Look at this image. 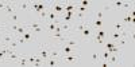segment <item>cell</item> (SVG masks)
<instances>
[{"instance_id":"cell-8","label":"cell","mask_w":135,"mask_h":67,"mask_svg":"<svg viewBox=\"0 0 135 67\" xmlns=\"http://www.w3.org/2000/svg\"><path fill=\"white\" fill-rule=\"evenodd\" d=\"M64 44H68V46H70V47H74V48H80V46H81V40L78 39V38H76L74 35H72V36H68L65 40H64Z\"/></svg>"},{"instance_id":"cell-5","label":"cell","mask_w":135,"mask_h":67,"mask_svg":"<svg viewBox=\"0 0 135 67\" xmlns=\"http://www.w3.org/2000/svg\"><path fill=\"white\" fill-rule=\"evenodd\" d=\"M49 9L61 16L62 14H65V2H54V3H50L49 4Z\"/></svg>"},{"instance_id":"cell-26","label":"cell","mask_w":135,"mask_h":67,"mask_svg":"<svg viewBox=\"0 0 135 67\" xmlns=\"http://www.w3.org/2000/svg\"><path fill=\"white\" fill-rule=\"evenodd\" d=\"M78 5H83V7H86V8H91L92 5V2H89V0H83V2H77Z\"/></svg>"},{"instance_id":"cell-10","label":"cell","mask_w":135,"mask_h":67,"mask_svg":"<svg viewBox=\"0 0 135 67\" xmlns=\"http://www.w3.org/2000/svg\"><path fill=\"white\" fill-rule=\"evenodd\" d=\"M19 57H20V54H18L16 51H11L6 58V63H16Z\"/></svg>"},{"instance_id":"cell-17","label":"cell","mask_w":135,"mask_h":67,"mask_svg":"<svg viewBox=\"0 0 135 67\" xmlns=\"http://www.w3.org/2000/svg\"><path fill=\"white\" fill-rule=\"evenodd\" d=\"M15 64H19V66H28L27 57H26V55H23V54H20V57H19V59L16 60Z\"/></svg>"},{"instance_id":"cell-33","label":"cell","mask_w":135,"mask_h":67,"mask_svg":"<svg viewBox=\"0 0 135 67\" xmlns=\"http://www.w3.org/2000/svg\"><path fill=\"white\" fill-rule=\"evenodd\" d=\"M3 63H6V62H3L2 59H0V64H3Z\"/></svg>"},{"instance_id":"cell-14","label":"cell","mask_w":135,"mask_h":67,"mask_svg":"<svg viewBox=\"0 0 135 67\" xmlns=\"http://www.w3.org/2000/svg\"><path fill=\"white\" fill-rule=\"evenodd\" d=\"M35 35H37V34L34 32L32 30H27V31H26V32H25L22 36H23V39H25L26 42H30L31 39H34V38H35Z\"/></svg>"},{"instance_id":"cell-30","label":"cell","mask_w":135,"mask_h":67,"mask_svg":"<svg viewBox=\"0 0 135 67\" xmlns=\"http://www.w3.org/2000/svg\"><path fill=\"white\" fill-rule=\"evenodd\" d=\"M6 30H7V24H0V31L3 32V31H6Z\"/></svg>"},{"instance_id":"cell-13","label":"cell","mask_w":135,"mask_h":67,"mask_svg":"<svg viewBox=\"0 0 135 67\" xmlns=\"http://www.w3.org/2000/svg\"><path fill=\"white\" fill-rule=\"evenodd\" d=\"M60 20V15H57L55 12H53V11L47 9V18H46V21H57Z\"/></svg>"},{"instance_id":"cell-19","label":"cell","mask_w":135,"mask_h":67,"mask_svg":"<svg viewBox=\"0 0 135 67\" xmlns=\"http://www.w3.org/2000/svg\"><path fill=\"white\" fill-rule=\"evenodd\" d=\"M57 64H61V63H60V59H57V58L50 57V58L46 60V66H57Z\"/></svg>"},{"instance_id":"cell-1","label":"cell","mask_w":135,"mask_h":67,"mask_svg":"<svg viewBox=\"0 0 135 67\" xmlns=\"http://www.w3.org/2000/svg\"><path fill=\"white\" fill-rule=\"evenodd\" d=\"M14 40H16V35L14 32H11L9 30L3 31L2 35H0V43H2L3 46H9Z\"/></svg>"},{"instance_id":"cell-21","label":"cell","mask_w":135,"mask_h":67,"mask_svg":"<svg viewBox=\"0 0 135 67\" xmlns=\"http://www.w3.org/2000/svg\"><path fill=\"white\" fill-rule=\"evenodd\" d=\"M100 60H101V58H100V51H95V52L92 54V62H93L95 64H99Z\"/></svg>"},{"instance_id":"cell-2","label":"cell","mask_w":135,"mask_h":67,"mask_svg":"<svg viewBox=\"0 0 135 67\" xmlns=\"http://www.w3.org/2000/svg\"><path fill=\"white\" fill-rule=\"evenodd\" d=\"M80 60V54H72V55H61L60 63H64L66 66H73Z\"/></svg>"},{"instance_id":"cell-28","label":"cell","mask_w":135,"mask_h":67,"mask_svg":"<svg viewBox=\"0 0 135 67\" xmlns=\"http://www.w3.org/2000/svg\"><path fill=\"white\" fill-rule=\"evenodd\" d=\"M122 8L123 7V2H112V4H111V8Z\"/></svg>"},{"instance_id":"cell-15","label":"cell","mask_w":135,"mask_h":67,"mask_svg":"<svg viewBox=\"0 0 135 67\" xmlns=\"http://www.w3.org/2000/svg\"><path fill=\"white\" fill-rule=\"evenodd\" d=\"M89 24H91L93 28H95V31L96 30H100V28H103V21H101L100 19H95V20H89Z\"/></svg>"},{"instance_id":"cell-6","label":"cell","mask_w":135,"mask_h":67,"mask_svg":"<svg viewBox=\"0 0 135 67\" xmlns=\"http://www.w3.org/2000/svg\"><path fill=\"white\" fill-rule=\"evenodd\" d=\"M37 55H38V57H41L45 60V64H46V60L50 58V46H49V44H42L41 48L37 52Z\"/></svg>"},{"instance_id":"cell-18","label":"cell","mask_w":135,"mask_h":67,"mask_svg":"<svg viewBox=\"0 0 135 67\" xmlns=\"http://www.w3.org/2000/svg\"><path fill=\"white\" fill-rule=\"evenodd\" d=\"M120 36H122V34L120 32H118V31H112L111 34H109V40H112V42H118L119 39H120Z\"/></svg>"},{"instance_id":"cell-29","label":"cell","mask_w":135,"mask_h":67,"mask_svg":"<svg viewBox=\"0 0 135 67\" xmlns=\"http://www.w3.org/2000/svg\"><path fill=\"white\" fill-rule=\"evenodd\" d=\"M130 7H132V3H128V2H123V7H122V8H124V9L130 11ZM127 11H126V12H127Z\"/></svg>"},{"instance_id":"cell-7","label":"cell","mask_w":135,"mask_h":67,"mask_svg":"<svg viewBox=\"0 0 135 67\" xmlns=\"http://www.w3.org/2000/svg\"><path fill=\"white\" fill-rule=\"evenodd\" d=\"M27 28H28V30H32L35 34H41V32L45 31V28H43V21H41V20L32 21V23H27Z\"/></svg>"},{"instance_id":"cell-9","label":"cell","mask_w":135,"mask_h":67,"mask_svg":"<svg viewBox=\"0 0 135 67\" xmlns=\"http://www.w3.org/2000/svg\"><path fill=\"white\" fill-rule=\"evenodd\" d=\"M4 12L7 16L12 15L14 12H16V2H7L6 7H4Z\"/></svg>"},{"instance_id":"cell-24","label":"cell","mask_w":135,"mask_h":67,"mask_svg":"<svg viewBox=\"0 0 135 67\" xmlns=\"http://www.w3.org/2000/svg\"><path fill=\"white\" fill-rule=\"evenodd\" d=\"M124 30H126V24H123L122 21H118V23L115 24V31L122 32V31H124Z\"/></svg>"},{"instance_id":"cell-22","label":"cell","mask_w":135,"mask_h":67,"mask_svg":"<svg viewBox=\"0 0 135 67\" xmlns=\"http://www.w3.org/2000/svg\"><path fill=\"white\" fill-rule=\"evenodd\" d=\"M122 23H123V24H132V23H134V18H132L131 15L126 14V16H124V19H123Z\"/></svg>"},{"instance_id":"cell-12","label":"cell","mask_w":135,"mask_h":67,"mask_svg":"<svg viewBox=\"0 0 135 67\" xmlns=\"http://www.w3.org/2000/svg\"><path fill=\"white\" fill-rule=\"evenodd\" d=\"M128 40H130V35H126V36H120V39L116 42V46L118 47H120V48H123L126 46V44L128 43Z\"/></svg>"},{"instance_id":"cell-31","label":"cell","mask_w":135,"mask_h":67,"mask_svg":"<svg viewBox=\"0 0 135 67\" xmlns=\"http://www.w3.org/2000/svg\"><path fill=\"white\" fill-rule=\"evenodd\" d=\"M101 18H103V11H97V19L101 20Z\"/></svg>"},{"instance_id":"cell-4","label":"cell","mask_w":135,"mask_h":67,"mask_svg":"<svg viewBox=\"0 0 135 67\" xmlns=\"http://www.w3.org/2000/svg\"><path fill=\"white\" fill-rule=\"evenodd\" d=\"M108 64H111V66H122V64H123V55H122V51H120V52L109 54Z\"/></svg>"},{"instance_id":"cell-3","label":"cell","mask_w":135,"mask_h":67,"mask_svg":"<svg viewBox=\"0 0 135 67\" xmlns=\"http://www.w3.org/2000/svg\"><path fill=\"white\" fill-rule=\"evenodd\" d=\"M93 36H95V28L88 23V24L85 26V28L80 32V39L84 40V42H85V40L88 42V40H92Z\"/></svg>"},{"instance_id":"cell-25","label":"cell","mask_w":135,"mask_h":67,"mask_svg":"<svg viewBox=\"0 0 135 67\" xmlns=\"http://www.w3.org/2000/svg\"><path fill=\"white\" fill-rule=\"evenodd\" d=\"M8 18H9L11 20H12V23H14V24H22V23H20V21H19V18H18V15H16V12H14L12 15H9Z\"/></svg>"},{"instance_id":"cell-32","label":"cell","mask_w":135,"mask_h":67,"mask_svg":"<svg viewBox=\"0 0 135 67\" xmlns=\"http://www.w3.org/2000/svg\"><path fill=\"white\" fill-rule=\"evenodd\" d=\"M6 3H7V2H0V9H4V7H6Z\"/></svg>"},{"instance_id":"cell-20","label":"cell","mask_w":135,"mask_h":67,"mask_svg":"<svg viewBox=\"0 0 135 67\" xmlns=\"http://www.w3.org/2000/svg\"><path fill=\"white\" fill-rule=\"evenodd\" d=\"M92 42L95 43V44H97V46H100V47H103L104 46V43H105V39H101V38H99V36H93V39H92Z\"/></svg>"},{"instance_id":"cell-11","label":"cell","mask_w":135,"mask_h":67,"mask_svg":"<svg viewBox=\"0 0 135 67\" xmlns=\"http://www.w3.org/2000/svg\"><path fill=\"white\" fill-rule=\"evenodd\" d=\"M61 50H60V47L58 46H55V47H50V57H53V58H57V59H60L61 58Z\"/></svg>"},{"instance_id":"cell-23","label":"cell","mask_w":135,"mask_h":67,"mask_svg":"<svg viewBox=\"0 0 135 67\" xmlns=\"http://www.w3.org/2000/svg\"><path fill=\"white\" fill-rule=\"evenodd\" d=\"M100 58H101V60H107V62H108L109 52H108L105 48H103V51H100Z\"/></svg>"},{"instance_id":"cell-16","label":"cell","mask_w":135,"mask_h":67,"mask_svg":"<svg viewBox=\"0 0 135 67\" xmlns=\"http://www.w3.org/2000/svg\"><path fill=\"white\" fill-rule=\"evenodd\" d=\"M16 8H19V9H31V2H19V3H16Z\"/></svg>"},{"instance_id":"cell-27","label":"cell","mask_w":135,"mask_h":67,"mask_svg":"<svg viewBox=\"0 0 135 67\" xmlns=\"http://www.w3.org/2000/svg\"><path fill=\"white\" fill-rule=\"evenodd\" d=\"M89 9H91V8H86V7H83V5H78L77 4V11H78V12H83V14H86L88 15Z\"/></svg>"}]
</instances>
